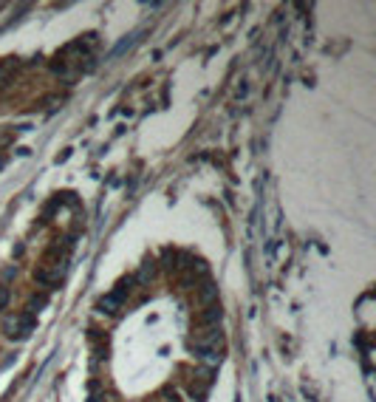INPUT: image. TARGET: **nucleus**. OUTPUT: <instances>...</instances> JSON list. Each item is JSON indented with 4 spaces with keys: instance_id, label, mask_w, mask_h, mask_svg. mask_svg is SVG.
<instances>
[]
</instances>
